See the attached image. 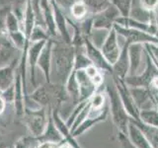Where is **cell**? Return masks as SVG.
I'll list each match as a JSON object with an SVG mask.
<instances>
[{
  "mask_svg": "<svg viewBox=\"0 0 158 148\" xmlns=\"http://www.w3.org/2000/svg\"><path fill=\"white\" fill-rule=\"evenodd\" d=\"M54 148H73L70 144H68V143L64 140L63 142H61L60 144H58L56 147H54Z\"/></svg>",
  "mask_w": 158,
  "mask_h": 148,
  "instance_id": "obj_35",
  "label": "cell"
},
{
  "mask_svg": "<svg viewBox=\"0 0 158 148\" xmlns=\"http://www.w3.org/2000/svg\"><path fill=\"white\" fill-rule=\"evenodd\" d=\"M139 3L147 11L153 12L158 7V0H139Z\"/></svg>",
  "mask_w": 158,
  "mask_h": 148,
  "instance_id": "obj_32",
  "label": "cell"
},
{
  "mask_svg": "<svg viewBox=\"0 0 158 148\" xmlns=\"http://www.w3.org/2000/svg\"><path fill=\"white\" fill-rule=\"evenodd\" d=\"M118 141H120V143H121L122 148H137L130 141L128 137L127 136V134H125V133L118 131Z\"/></svg>",
  "mask_w": 158,
  "mask_h": 148,
  "instance_id": "obj_33",
  "label": "cell"
},
{
  "mask_svg": "<svg viewBox=\"0 0 158 148\" xmlns=\"http://www.w3.org/2000/svg\"><path fill=\"white\" fill-rule=\"evenodd\" d=\"M38 138L41 141V143H51V144H60L61 142L64 141L63 136L58 131L56 125H54L53 120L52 117V113L49 115L46 130L43 132V134Z\"/></svg>",
  "mask_w": 158,
  "mask_h": 148,
  "instance_id": "obj_19",
  "label": "cell"
},
{
  "mask_svg": "<svg viewBox=\"0 0 158 148\" xmlns=\"http://www.w3.org/2000/svg\"><path fill=\"white\" fill-rule=\"evenodd\" d=\"M143 54V46L142 43H131L128 47V56H130V70L127 76L137 75V71L139 70L141 65Z\"/></svg>",
  "mask_w": 158,
  "mask_h": 148,
  "instance_id": "obj_17",
  "label": "cell"
},
{
  "mask_svg": "<svg viewBox=\"0 0 158 148\" xmlns=\"http://www.w3.org/2000/svg\"><path fill=\"white\" fill-rule=\"evenodd\" d=\"M91 105V104H90ZM109 113H110V106H109V102L106 103V105L99 108V109H95V108H90V111L88 113L87 117L84 120V121L79 125L76 130H74L72 131V135L73 137H76L83 134L86 130H88L89 128H91L96 123L105 121Z\"/></svg>",
  "mask_w": 158,
  "mask_h": 148,
  "instance_id": "obj_5",
  "label": "cell"
},
{
  "mask_svg": "<svg viewBox=\"0 0 158 148\" xmlns=\"http://www.w3.org/2000/svg\"><path fill=\"white\" fill-rule=\"evenodd\" d=\"M139 121L151 126L158 127V109H150L139 112Z\"/></svg>",
  "mask_w": 158,
  "mask_h": 148,
  "instance_id": "obj_25",
  "label": "cell"
},
{
  "mask_svg": "<svg viewBox=\"0 0 158 148\" xmlns=\"http://www.w3.org/2000/svg\"><path fill=\"white\" fill-rule=\"evenodd\" d=\"M121 15L118 9L111 4L105 10L93 15V28L111 30L114 22H116V20Z\"/></svg>",
  "mask_w": 158,
  "mask_h": 148,
  "instance_id": "obj_10",
  "label": "cell"
},
{
  "mask_svg": "<svg viewBox=\"0 0 158 148\" xmlns=\"http://www.w3.org/2000/svg\"><path fill=\"white\" fill-rule=\"evenodd\" d=\"M53 3H56L57 6L60 8L66 16H69V10H70L72 4L76 0H52Z\"/></svg>",
  "mask_w": 158,
  "mask_h": 148,
  "instance_id": "obj_30",
  "label": "cell"
},
{
  "mask_svg": "<svg viewBox=\"0 0 158 148\" xmlns=\"http://www.w3.org/2000/svg\"><path fill=\"white\" fill-rule=\"evenodd\" d=\"M84 44H85V48H86V54L89 57V59L92 61L93 65H95L98 69H102L104 71H109L112 73V65L106 60L101 49H99L98 47L94 46L89 41V39L87 37L84 38Z\"/></svg>",
  "mask_w": 158,
  "mask_h": 148,
  "instance_id": "obj_12",
  "label": "cell"
},
{
  "mask_svg": "<svg viewBox=\"0 0 158 148\" xmlns=\"http://www.w3.org/2000/svg\"><path fill=\"white\" fill-rule=\"evenodd\" d=\"M109 32L110 30H107V29H96V28H93L92 31L89 35V41H90L94 46L96 47H98L99 49H101L102 46L105 43L106 39L109 35Z\"/></svg>",
  "mask_w": 158,
  "mask_h": 148,
  "instance_id": "obj_22",
  "label": "cell"
},
{
  "mask_svg": "<svg viewBox=\"0 0 158 148\" xmlns=\"http://www.w3.org/2000/svg\"><path fill=\"white\" fill-rule=\"evenodd\" d=\"M113 28L116 30V32L118 35H122L123 37H125L127 42L130 43H156L158 44V37L152 36V35L139 31L136 29H131L120 26V25L115 24Z\"/></svg>",
  "mask_w": 158,
  "mask_h": 148,
  "instance_id": "obj_8",
  "label": "cell"
},
{
  "mask_svg": "<svg viewBox=\"0 0 158 148\" xmlns=\"http://www.w3.org/2000/svg\"><path fill=\"white\" fill-rule=\"evenodd\" d=\"M154 16H155V20H156V28H157V31H158V7L154 10Z\"/></svg>",
  "mask_w": 158,
  "mask_h": 148,
  "instance_id": "obj_36",
  "label": "cell"
},
{
  "mask_svg": "<svg viewBox=\"0 0 158 148\" xmlns=\"http://www.w3.org/2000/svg\"><path fill=\"white\" fill-rule=\"evenodd\" d=\"M90 14L88 11V8L82 0H76L75 2L72 4V6L69 10V17L72 19L73 21L77 22H82L83 20L88 18V15Z\"/></svg>",
  "mask_w": 158,
  "mask_h": 148,
  "instance_id": "obj_21",
  "label": "cell"
},
{
  "mask_svg": "<svg viewBox=\"0 0 158 148\" xmlns=\"http://www.w3.org/2000/svg\"><path fill=\"white\" fill-rule=\"evenodd\" d=\"M127 136L132 144L137 148H153L142 130L131 120L127 125Z\"/></svg>",
  "mask_w": 158,
  "mask_h": 148,
  "instance_id": "obj_18",
  "label": "cell"
},
{
  "mask_svg": "<svg viewBox=\"0 0 158 148\" xmlns=\"http://www.w3.org/2000/svg\"><path fill=\"white\" fill-rule=\"evenodd\" d=\"M158 75V68L151 61L149 56L146 57V66L142 73L138 75L127 76L123 80L128 87H147L149 88L153 78Z\"/></svg>",
  "mask_w": 158,
  "mask_h": 148,
  "instance_id": "obj_4",
  "label": "cell"
},
{
  "mask_svg": "<svg viewBox=\"0 0 158 148\" xmlns=\"http://www.w3.org/2000/svg\"><path fill=\"white\" fill-rule=\"evenodd\" d=\"M131 95L139 111L157 108L155 95L147 87H128Z\"/></svg>",
  "mask_w": 158,
  "mask_h": 148,
  "instance_id": "obj_7",
  "label": "cell"
},
{
  "mask_svg": "<svg viewBox=\"0 0 158 148\" xmlns=\"http://www.w3.org/2000/svg\"><path fill=\"white\" fill-rule=\"evenodd\" d=\"M20 59L21 57L15 59L9 65L0 68V93L5 91L14 84Z\"/></svg>",
  "mask_w": 158,
  "mask_h": 148,
  "instance_id": "obj_16",
  "label": "cell"
},
{
  "mask_svg": "<svg viewBox=\"0 0 158 148\" xmlns=\"http://www.w3.org/2000/svg\"><path fill=\"white\" fill-rule=\"evenodd\" d=\"M8 106V104L6 103V101L2 98V96L0 95V115H3L4 112L6 111V108Z\"/></svg>",
  "mask_w": 158,
  "mask_h": 148,
  "instance_id": "obj_34",
  "label": "cell"
},
{
  "mask_svg": "<svg viewBox=\"0 0 158 148\" xmlns=\"http://www.w3.org/2000/svg\"><path fill=\"white\" fill-rule=\"evenodd\" d=\"M130 120L132 122H135V125L142 130V132L144 133V135L146 136V138L148 139V141H149L151 146L153 148H158V127L145 125V123H143L140 121L133 120V118H131V117H130Z\"/></svg>",
  "mask_w": 158,
  "mask_h": 148,
  "instance_id": "obj_20",
  "label": "cell"
},
{
  "mask_svg": "<svg viewBox=\"0 0 158 148\" xmlns=\"http://www.w3.org/2000/svg\"><path fill=\"white\" fill-rule=\"evenodd\" d=\"M92 16L103 11L112 4L111 0H82Z\"/></svg>",
  "mask_w": 158,
  "mask_h": 148,
  "instance_id": "obj_24",
  "label": "cell"
},
{
  "mask_svg": "<svg viewBox=\"0 0 158 148\" xmlns=\"http://www.w3.org/2000/svg\"><path fill=\"white\" fill-rule=\"evenodd\" d=\"M111 2L118 9L122 17L130 16L132 0H111Z\"/></svg>",
  "mask_w": 158,
  "mask_h": 148,
  "instance_id": "obj_28",
  "label": "cell"
},
{
  "mask_svg": "<svg viewBox=\"0 0 158 148\" xmlns=\"http://www.w3.org/2000/svg\"><path fill=\"white\" fill-rule=\"evenodd\" d=\"M73 72L79 87V103L89 100L93 96V94L98 90V88L94 85L91 79L88 77L85 69L74 70Z\"/></svg>",
  "mask_w": 158,
  "mask_h": 148,
  "instance_id": "obj_11",
  "label": "cell"
},
{
  "mask_svg": "<svg viewBox=\"0 0 158 148\" xmlns=\"http://www.w3.org/2000/svg\"><path fill=\"white\" fill-rule=\"evenodd\" d=\"M0 95L2 96V98L4 99L6 103L8 105H11V104H14L15 101V87H14V84L9 87L8 89H6L5 91L0 93Z\"/></svg>",
  "mask_w": 158,
  "mask_h": 148,
  "instance_id": "obj_31",
  "label": "cell"
},
{
  "mask_svg": "<svg viewBox=\"0 0 158 148\" xmlns=\"http://www.w3.org/2000/svg\"><path fill=\"white\" fill-rule=\"evenodd\" d=\"M1 42H2V36H0V44H1Z\"/></svg>",
  "mask_w": 158,
  "mask_h": 148,
  "instance_id": "obj_37",
  "label": "cell"
},
{
  "mask_svg": "<svg viewBox=\"0 0 158 148\" xmlns=\"http://www.w3.org/2000/svg\"><path fill=\"white\" fill-rule=\"evenodd\" d=\"M101 51L105 56L106 60L113 65L118 60L121 53V47L118 42V33L116 30L112 28L109 32V35L105 43L101 47Z\"/></svg>",
  "mask_w": 158,
  "mask_h": 148,
  "instance_id": "obj_9",
  "label": "cell"
},
{
  "mask_svg": "<svg viewBox=\"0 0 158 148\" xmlns=\"http://www.w3.org/2000/svg\"><path fill=\"white\" fill-rule=\"evenodd\" d=\"M105 89L106 95L109 99V106H110V112L112 113L113 121L118 131L127 134L130 117H128L126 109L123 105L122 99L114 80L112 81V83L105 85Z\"/></svg>",
  "mask_w": 158,
  "mask_h": 148,
  "instance_id": "obj_2",
  "label": "cell"
},
{
  "mask_svg": "<svg viewBox=\"0 0 158 148\" xmlns=\"http://www.w3.org/2000/svg\"><path fill=\"white\" fill-rule=\"evenodd\" d=\"M75 47L60 39H53L49 82L65 85L74 68Z\"/></svg>",
  "mask_w": 158,
  "mask_h": 148,
  "instance_id": "obj_1",
  "label": "cell"
},
{
  "mask_svg": "<svg viewBox=\"0 0 158 148\" xmlns=\"http://www.w3.org/2000/svg\"><path fill=\"white\" fill-rule=\"evenodd\" d=\"M4 25H5V31H6V34L17 32V31H22L21 22L19 21V19L16 17V15H15L11 10H9L6 15Z\"/></svg>",
  "mask_w": 158,
  "mask_h": 148,
  "instance_id": "obj_26",
  "label": "cell"
},
{
  "mask_svg": "<svg viewBox=\"0 0 158 148\" xmlns=\"http://www.w3.org/2000/svg\"><path fill=\"white\" fill-rule=\"evenodd\" d=\"M22 51L13 46L6 36H2V42L0 44V68L9 65L15 59L21 57Z\"/></svg>",
  "mask_w": 158,
  "mask_h": 148,
  "instance_id": "obj_13",
  "label": "cell"
},
{
  "mask_svg": "<svg viewBox=\"0 0 158 148\" xmlns=\"http://www.w3.org/2000/svg\"><path fill=\"white\" fill-rule=\"evenodd\" d=\"M51 113L52 111H49L48 113L46 108H42L38 111H25L24 113L26 117L27 125L33 136L40 137L43 134L48 125Z\"/></svg>",
  "mask_w": 158,
  "mask_h": 148,
  "instance_id": "obj_3",
  "label": "cell"
},
{
  "mask_svg": "<svg viewBox=\"0 0 158 148\" xmlns=\"http://www.w3.org/2000/svg\"><path fill=\"white\" fill-rule=\"evenodd\" d=\"M52 42L53 39H48L44 47L43 48V51H41L37 67L40 71L42 72L44 75L46 82H49V72H51V59H52Z\"/></svg>",
  "mask_w": 158,
  "mask_h": 148,
  "instance_id": "obj_15",
  "label": "cell"
},
{
  "mask_svg": "<svg viewBox=\"0 0 158 148\" xmlns=\"http://www.w3.org/2000/svg\"><path fill=\"white\" fill-rule=\"evenodd\" d=\"M113 80L116 84V87L118 91V94H120V97L122 99L123 105L125 107L126 111L127 113L128 117L131 118H133V120L139 121V110L136 107L135 101L131 95L130 92V88L126 84L125 80L121 78H118L116 76L113 75Z\"/></svg>",
  "mask_w": 158,
  "mask_h": 148,
  "instance_id": "obj_6",
  "label": "cell"
},
{
  "mask_svg": "<svg viewBox=\"0 0 158 148\" xmlns=\"http://www.w3.org/2000/svg\"><path fill=\"white\" fill-rule=\"evenodd\" d=\"M7 38L9 39V41L13 43V46L15 47H17L19 51H21L25 47H29V44H30V41L26 38L24 32H22V31L8 33Z\"/></svg>",
  "mask_w": 158,
  "mask_h": 148,
  "instance_id": "obj_23",
  "label": "cell"
},
{
  "mask_svg": "<svg viewBox=\"0 0 158 148\" xmlns=\"http://www.w3.org/2000/svg\"><path fill=\"white\" fill-rule=\"evenodd\" d=\"M51 39V36L46 28H44L39 25H35V27L32 30V33L30 35L29 41L30 43H36V42H42V41H48Z\"/></svg>",
  "mask_w": 158,
  "mask_h": 148,
  "instance_id": "obj_27",
  "label": "cell"
},
{
  "mask_svg": "<svg viewBox=\"0 0 158 148\" xmlns=\"http://www.w3.org/2000/svg\"><path fill=\"white\" fill-rule=\"evenodd\" d=\"M42 143L38 137L35 136H27L16 142L14 148H38Z\"/></svg>",
  "mask_w": 158,
  "mask_h": 148,
  "instance_id": "obj_29",
  "label": "cell"
},
{
  "mask_svg": "<svg viewBox=\"0 0 158 148\" xmlns=\"http://www.w3.org/2000/svg\"><path fill=\"white\" fill-rule=\"evenodd\" d=\"M130 43L127 42L125 46L122 47L118 60L115 64L112 65V74L118 78L125 79L128 75V70H130V56H128V47Z\"/></svg>",
  "mask_w": 158,
  "mask_h": 148,
  "instance_id": "obj_14",
  "label": "cell"
}]
</instances>
